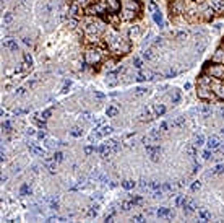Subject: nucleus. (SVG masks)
<instances>
[{"mask_svg":"<svg viewBox=\"0 0 224 223\" xmlns=\"http://www.w3.org/2000/svg\"><path fill=\"white\" fill-rule=\"evenodd\" d=\"M5 2H7V0H5Z\"/></svg>","mask_w":224,"mask_h":223,"instance_id":"obj_58","label":"nucleus"},{"mask_svg":"<svg viewBox=\"0 0 224 223\" xmlns=\"http://www.w3.org/2000/svg\"><path fill=\"white\" fill-rule=\"evenodd\" d=\"M26 134H28V135H34V134H36V132H34L33 129H28V130H26Z\"/></svg>","mask_w":224,"mask_h":223,"instance_id":"obj_53","label":"nucleus"},{"mask_svg":"<svg viewBox=\"0 0 224 223\" xmlns=\"http://www.w3.org/2000/svg\"><path fill=\"white\" fill-rule=\"evenodd\" d=\"M67 24H68L72 29H75L76 26H78V20H76V18H68V20H67Z\"/></svg>","mask_w":224,"mask_h":223,"instance_id":"obj_31","label":"nucleus"},{"mask_svg":"<svg viewBox=\"0 0 224 223\" xmlns=\"http://www.w3.org/2000/svg\"><path fill=\"white\" fill-rule=\"evenodd\" d=\"M133 67L136 70H141L143 69V60H141L140 57H133Z\"/></svg>","mask_w":224,"mask_h":223,"instance_id":"obj_29","label":"nucleus"},{"mask_svg":"<svg viewBox=\"0 0 224 223\" xmlns=\"http://www.w3.org/2000/svg\"><path fill=\"white\" fill-rule=\"evenodd\" d=\"M146 91H148L146 88H143V86H138V88L135 90V95H136V96H141V95H145Z\"/></svg>","mask_w":224,"mask_h":223,"instance_id":"obj_38","label":"nucleus"},{"mask_svg":"<svg viewBox=\"0 0 224 223\" xmlns=\"http://www.w3.org/2000/svg\"><path fill=\"white\" fill-rule=\"evenodd\" d=\"M146 153L150 155L151 161H157V156L161 155V148L159 145H146Z\"/></svg>","mask_w":224,"mask_h":223,"instance_id":"obj_7","label":"nucleus"},{"mask_svg":"<svg viewBox=\"0 0 224 223\" xmlns=\"http://www.w3.org/2000/svg\"><path fill=\"white\" fill-rule=\"evenodd\" d=\"M38 138H41V140H45V132H38Z\"/></svg>","mask_w":224,"mask_h":223,"instance_id":"obj_49","label":"nucleus"},{"mask_svg":"<svg viewBox=\"0 0 224 223\" xmlns=\"http://www.w3.org/2000/svg\"><path fill=\"white\" fill-rule=\"evenodd\" d=\"M93 126H94V130H98V127H102V126H104V117L96 119L94 122H93Z\"/></svg>","mask_w":224,"mask_h":223,"instance_id":"obj_35","label":"nucleus"},{"mask_svg":"<svg viewBox=\"0 0 224 223\" xmlns=\"http://www.w3.org/2000/svg\"><path fill=\"white\" fill-rule=\"evenodd\" d=\"M182 202H184V197H182V195H177V197L174 199V205L179 207V205H182Z\"/></svg>","mask_w":224,"mask_h":223,"instance_id":"obj_39","label":"nucleus"},{"mask_svg":"<svg viewBox=\"0 0 224 223\" xmlns=\"http://www.w3.org/2000/svg\"><path fill=\"white\" fill-rule=\"evenodd\" d=\"M143 220H145L143 215H133V222H143Z\"/></svg>","mask_w":224,"mask_h":223,"instance_id":"obj_47","label":"nucleus"},{"mask_svg":"<svg viewBox=\"0 0 224 223\" xmlns=\"http://www.w3.org/2000/svg\"><path fill=\"white\" fill-rule=\"evenodd\" d=\"M221 143H223V142L219 140L218 135H210V137L206 138V147H208L210 150H213V152L219 148V145H221Z\"/></svg>","mask_w":224,"mask_h":223,"instance_id":"obj_9","label":"nucleus"},{"mask_svg":"<svg viewBox=\"0 0 224 223\" xmlns=\"http://www.w3.org/2000/svg\"><path fill=\"white\" fill-rule=\"evenodd\" d=\"M112 134V127L111 126H102L101 129L98 132H94L93 135L90 137V140L91 142H94V140H99V138H104V137H107V135H111Z\"/></svg>","mask_w":224,"mask_h":223,"instance_id":"obj_6","label":"nucleus"},{"mask_svg":"<svg viewBox=\"0 0 224 223\" xmlns=\"http://www.w3.org/2000/svg\"><path fill=\"white\" fill-rule=\"evenodd\" d=\"M94 152H98V148H94V147H86V148H84V153L86 155H91V153H94Z\"/></svg>","mask_w":224,"mask_h":223,"instance_id":"obj_43","label":"nucleus"},{"mask_svg":"<svg viewBox=\"0 0 224 223\" xmlns=\"http://www.w3.org/2000/svg\"><path fill=\"white\" fill-rule=\"evenodd\" d=\"M159 137H161V130L157 129V130H151L146 137H143V143L146 145H156L157 142H159Z\"/></svg>","mask_w":224,"mask_h":223,"instance_id":"obj_5","label":"nucleus"},{"mask_svg":"<svg viewBox=\"0 0 224 223\" xmlns=\"http://www.w3.org/2000/svg\"><path fill=\"white\" fill-rule=\"evenodd\" d=\"M146 8H148V12H150V13H153V12H156L157 8H159V5H157L154 0H150V3H148V7H146Z\"/></svg>","mask_w":224,"mask_h":223,"instance_id":"obj_26","label":"nucleus"},{"mask_svg":"<svg viewBox=\"0 0 224 223\" xmlns=\"http://www.w3.org/2000/svg\"><path fill=\"white\" fill-rule=\"evenodd\" d=\"M23 59H24V69H31L33 67V57L29 52H24L23 54Z\"/></svg>","mask_w":224,"mask_h":223,"instance_id":"obj_20","label":"nucleus"},{"mask_svg":"<svg viewBox=\"0 0 224 223\" xmlns=\"http://www.w3.org/2000/svg\"><path fill=\"white\" fill-rule=\"evenodd\" d=\"M171 99H172V104H179V103H180V99H182V93H180L179 90H172Z\"/></svg>","mask_w":224,"mask_h":223,"instance_id":"obj_19","label":"nucleus"},{"mask_svg":"<svg viewBox=\"0 0 224 223\" xmlns=\"http://www.w3.org/2000/svg\"><path fill=\"white\" fill-rule=\"evenodd\" d=\"M184 88H185V90H190V88H192V85H190V83H185V86H184Z\"/></svg>","mask_w":224,"mask_h":223,"instance_id":"obj_54","label":"nucleus"},{"mask_svg":"<svg viewBox=\"0 0 224 223\" xmlns=\"http://www.w3.org/2000/svg\"><path fill=\"white\" fill-rule=\"evenodd\" d=\"M51 208L52 210H59V202L54 199H51Z\"/></svg>","mask_w":224,"mask_h":223,"instance_id":"obj_44","label":"nucleus"},{"mask_svg":"<svg viewBox=\"0 0 224 223\" xmlns=\"http://www.w3.org/2000/svg\"><path fill=\"white\" fill-rule=\"evenodd\" d=\"M2 46H3V49H5V51H16V49H18L16 39H5Z\"/></svg>","mask_w":224,"mask_h":223,"instance_id":"obj_12","label":"nucleus"},{"mask_svg":"<svg viewBox=\"0 0 224 223\" xmlns=\"http://www.w3.org/2000/svg\"><path fill=\"white\" fill-rule=\"evenodd\" d=\"M136 2H140V0H136Z\"/></svg>","mask_w":224,"mask_h":223,"instance_id":"obj_57","label":"nucleus"},{"mask_svg":"<svg viewBox=\"0 0 224 223\" xmlns=\"http://www.w3.org/2000/svg\"><path fill=\"white\" fill-rule=\"evenodd\" d=\"M91 177H93V179H101V173L98 171V169H94V171L91 173Z\"/></svg>","mask_w":224,"mask_h":223,"instance_id":"obj_45","label":"nucleus"},{"mask_svg":"<svg viewBox=\"0 0 224 223\" xmlns=\"http://www.w3.org/2000/svg\"><path fill=\"white\" fill-rule=\"evenodd\" d=\"M205 143H206V138H205L203 134H198V135L195 137V140H193V145H195L196 148H198V147H203Z\"/></svg>","mask_w":224,"mask_h":223,"instance_id":"obj_18","label":"nucleus"},{"mask_svg":"<svg viewBox=\"0 0 224 223\" xmlns=\"http://www.w3.org/2000/svg\"><path fill=\"white\" fill-rule=\"evenodd\" d=\"M153 57H154V52H153V49H145V51H143V59H146V60H151Z\"/></svg>","mask_w":224,"mask_h":223,"instance_id":"obj_27","label":"nucleus"},{"mask_svg":"<svg viewBox=\"0 0 224 223\" xmlns=\"http://www.w3.org/2000/svg\"><path fill=\"white\" fill-rule=\"evenodd\" d=\"M198 220L208 222V220H211V213H210L206 208H198Z\"/></svg>","mask_w":224,"mask_h":223,"instance_id":"obj_15","label":"nucleus"},{"mask_svg":"<svg viewBox=\"0 0 224 223\" xmlns=\"http://www.w3.org/2000/svg\"><path fill=\"white\" fill-rule=\"evenodd\" d=\"M94 95H96V98H99V99H102V98H104V95H102L101 91H94Z\"/></svg>","mask_w":224,"mask_h":223,"instance_id":"obj_51","label":"nucleus"},{"mask_svg":"<svg viewBox=\"0 0 224 223\" xmlns=\"http://www.w3.org/2000/svg\"><path fill=\"white\" fill-rule=\"evenodd\" d=\"M98 208H99V205H93L88 210V213H86V217H90V218H93V217H96L98 215Z\"/></svg>","mask_w":224,"mask_h":223,"instance_id":"obj_28","label":"nucleus"},{"mask_svg":"<svg viewBox=\"0 0 224 223\" xmlns=\"http://www.w3.org/2000/svg\"><path fill=\"white\" fill-rule=\"evenodd\" d=\"M136 184H135V181H132V179H125L122 183V187L123 189H127V191H130V189H133Z\"/></svg>","mask_w":224,"mask_h":223,"instance_id":"obj_23","label":"nucleus"},{"mask_svg":"<svg viewBox=\"0 0 224 223\" xmlns=\"http://www.w3.org/2000/svg\"><path fill=\"white\" fill-rule=\"evenodd\" d=\"M24 95V88H18L16 90V96H23Z\"/></svg>","mask_w":224,"mask_h":223,"instance_id":"obj_48","label":"nucleus"},{"mask_svg":"<svg viewBox=\"0 0 224 223\" xmlns=\"http://www.w3.org/2000/svg\"><path fill=\"white\" fill-rule=\"evenodd\" d=\"M83 119H84V120L90 119V112H83Z\"/></svg>","mask_w":224,"mask_h":223,"instance_id":"obj_52","label":"nucleus"},{"mask_svg":"<svg viewBox=\"0 0 224 223\" xmlns=\"http://www.w3.org/2000/svg\"><path fill=\"white\" fill-rule=\"evenodd\" d=\"M221 134H223V135H224V129H223V130H221Z\"/></svg>","mask_w":224,"mask_h":223,"instance_id":"obj_55","label":"nucleus"},{"mask_svg":"<svg viewBox=\"0 0 224 223\" xmlns=\"http://www.w3.org/2000/svg\"><path fill=\"white\" fill-rule=\"evenodd\" d=\"M182 207H184V213H185V215H192V213L195 212V208H196L195 202H193V200H190V199H187V197H184Z\"/></svg>","mask_w":224,"mask_h":223,"instance_id":"obj_8","label":"nucleus"},{"mask_svg":"<svg viewBox=\"0 0 224 223\" xmlns=\"http://www.w3.org/2000/svg\"><path fill=\"white\" fill-rule=\"evenodd\" d=\"M70 135H72V137H81V135H83V129H78V127H76V129H73L72 132H70Z\"/></svg>","mask_w":224,"mask_h":223,"instance_id":"obj_32","label":"nucleus"},{"mask_svg":"<svg viewBox=\"0 0 224 223\" xmlns=\"http://www.w3.org/2000/svg\"><path fill=\"white\" fill-rule=\"evenodd\" d=\"M169 127H171V124H169V122H161V126H159V130H161V132H166Z\"/></svg>","mask_w":224,"mask_h":223,"instance_id":"obj_42","label":"nucleus"},{"mask_svg":"<svg viewBox=\"0 0 224 223\" xmlns=\"http://www.w3.org/2000/svg\"><path fill=\"white\" fill-rule=\"evenodd\" d=\"M52 160L55 161V163H60V161H63V153H62V152H55Z\"/></svg>","mask_w":224,"mask_h":223,"instance_id":"obj_33","label":"nucleus"},{"mask_svg":"<svg viewBox=\"0 0 224 223\" xmlns=\"http://www.w3.org/2000/svg\"><path fill=\"white\" fill-rule=\"evenodd\" d=\"M119 112H120V109H119L117 106H114V104H111V106L106 108V116L107 117H117Z\"/></svg>","mask_w":224,"mask_h":223,"instance_id":"obj_14","label":"nucleus"},{"mask_svg":"<svg viewBox=\"0 0 224 223\" xmlns=\"http://www.w3.org/2000/svg\"><path fill=\"white\" fill-rule=\"evenodd\" d=\"M136 80L138 81H145V80H156V75L153 73V72H150V70H140L138 72V75H136Z\"/></svg>","mask_w":224,"mask_h":223,"instance_id":"obj_10","label":"nucleus"},{"mask_svg":"<svg viewBox=\"0 0 224 223\" xmlns=\"http://www.w3.org/2000/svg\"><path fill=\"white\" fill-rule=\"evenodd\" d=\"M164 112H166V106H164V104H154V106H153V114H154V117H159V116H163Z\"/></svg>","mask_w":224,"mask_h":223,"instance_id":"obj_16","label":"nucleus"},{"mask_svg":"<svg viewBox=\"0 0 224 223\" xmlns=\"http://www.w3.org/2000/svg\"><path fill=\"white\" fill-rule=\"evenodd\" d=\"M211 156H213V150H210V148H206V150L202 153V158H203V160H210Z\"/></svg>","mask_w":224,"mask_h":223,"instance_id":"obj_34","label":"nucleus"},{"mask_svg":"<svg viewBox=\"0 0 224 223\" xmlns=\"http://www.w3.org/2000/svg\"><path fill=\"white\" fill-rule=\"evenodd\" d=\"M13 20H15V15L11 12H7V13H3V24L5 26H8V24H11L13 23Z\"/></svg>","mask_w":224,"mask_h":223,"instance_id":"obj_22","label":"nucleus"},{"mask_svg":"<svg viewBox=\"0 0 224 223\" xmlns=\"http://www.w3.org/2000/svg\"><path fill=\"white\" fill-rule=\"evenodd\" d=\"M114 217H115V212H112V213L106 215V222H112V220H114Z\"/></svg>","mask_w":224,"mask_h":223,"instance_id":"obj_46","label":"nucleus"},{"mask_svg":"<svg viewBox=\"0 0 224 223\" xmlns=\"http://www.w3.org/2000/svg\"><path fill=\"white\" fill-rule=\"evenodd\" d=\"M156 215L159 218H172L174 217V210L171 208H166V207H161V208H157Z\"/></svg>","mask_w":224,"mask_h":223,"instance_id":"obj_11","label":"nucleus"},{"mask_svg":"<svg viewBox=\"0 0 224 223\" xmlns=\"http://www.w3.org/2000/svg\"><path fill=\"white\" fill-rule=\"evenodd\" d=\"M214 174H224V166L223 165H218L216 168H214Z\"/></svg>","mask_w":224,"mask_h":223,"instance_id":"obj_40","label":"nucleus"},{"mask_svg":"<svg viewBox=\"0 0 224 223\" xmlns=\"http://www.w3.org/2000/svg\"><path fill=\"white\" fill-rule=\"evenodd\" d=\"M153 20H154V23H156L159 28H163V26H164L163 13H161V10H159V8H157L156 12H153Z\"/></svg>","mask_w":224,"mask_h":223,"instance_id":"obj_13","label":"nucleus"},{"mask_svg":"<svg viewBox=\"0 0 224 223\" xmlns=\"http://www.w3.org/2000/svg\"><path fill=\"white\" fill-rule=\"evenodd\" d=\"M185 124V117H175V119L171 122V127L172 129H179V127H182Z\"/></svg>","mask_w":224,"mask_h":223,"instance_id":"obj_21","label":"nucleus"},{"mask_svg":"<svg viewBox=\"0 0 224 223\" xmlns=\"http://www.w3.org/2000/svg\"><path fill=\"white\" fill-rule=\"evenodd\" d=\"M200 187H202V183H200V181H193V184L190 186L192 192H196V191H200Z\"/></svg>","mask_w":224,"mask_h":223,"instance_id":"obj_36","label":"nucleus"},{"mask_svg":"<svg viewBox=\"0 0 224 223\" xmlns=\"http://www.w3.org/2000/svg\"><path fill=\"white\" fill-rule=\"evenodd\" d=\"M140 33H141V29H140V26H138V24L130 26V29H128V36H130V38H138V36H140Z\"/></svg>","mask_w":224,"mask_h":223,"instance_id":"obj_17","label":"nucleus"},{"mask_svg":"<svg viewBox=\"0 0 224 223\" xmlns=\"http://www.w3.org/2000/svg\"><path fill=\"white\" fill-rule=\"evenodd\" d=\"M200 112H203V114H210V112H211V108H210L208 104H205V106L200 108Z\"/></svg>","mask_w":224,"mask_h":223,"instance_id":"obj_41","label":"nucleus"},{"mask_svg":"<svg viewBox=\"0 0 224 223\" xmlns=\"http://www.w3.org/2000/svg\"><path fill=\"white\" fill-rule=\"evenodd\" d=\"M140 12V3L133 0V2H127L125 3V8H123V20H133L136 17V13Z\"/></svg>","mask_w":224,"mask_h":223,"instance_id":"obj_4","label":"nucleus"},{"mask_svg":"<svg viewBox=\"0 0 224 223\" xmlns=\"http://www.w3.org/2000/svg\"><path fill=\"white\" fill-rule=\"evenodd\" d=\"M218 152H219V153H221V155H224V143H221V145H219Z\"/></svg>","mask_w":224,"mask_h":223,"instance_id":"obj_50","label":"nucleus"},{"mask_svg":"<svg viewBox=\"0 0 224 223\" xmlns=\"http://www.w3.org/2000/svg\"><path fill=\"white\" fill-rule=\"evenodd\" d=\"M52 112H54L52 109H45L44 112H41V120H47L52 116Z\"/></svg>","mask_w":224,"mask_h":223,"instance_id":"obj_30","label":"nucleus"},{"mask_svg":"<svg viewBox=\"0 0 224 223\" xmlns=\"http://www.w3.org/2000/svg\"><path fill=\"white\" fill-rule=\"evenodd\" d=\"M187 153H188V156H192V158H195L196 156V147L195 145H187Z\"/></svg>","mask_w":224,"mask_h":223,"instance_id":"obj_24","label":"nucleus"},{"mask_svg":"<svg viewBox=\"0 0 224 223\" xmlns=\"http://www.w3.org/2000/svg\"><path fill=\"white\" fill-rule=\"evenodd\" d=\"M196 96L200 98L202 101H205V103L218 101L216 95H214L213 90H211V86H206V85H196Z\"/></svg>","mask_w":224,"mask_h":223,"instance_id":"obj_2","label":"nucleus"},{"mask_svg":"<svg viewBox=\"0 0 224 223\" xmlns=\"http://www.w3.org/2000/svg\"><path fill=\"white\" fill-rule=\"evenodd\" d=\"M223 46H224V41H223Z\"/></svg>","mask_w":224,"mask_h":223,"instance_id":"obj_56","label":"nucleus"},{"mask_svg":"<svg viewBox=\"0 0 224 223\" xmlns=\"http://www.w3.org/2000/svg\"><path fill=\"white\" fill-rule=\"evenodd\" d=\"M2 129H3L5 132H8L11 129V122L10 120H3V122H2Z\"/></svg>","mask_w":224,"mask_h":223,"instance_id":"obj_37","label":"nucleus"},{"mask_svg":"<svg viewBox=\"0 0 224 223\" xmlns=\"http://www.w3.org/2000/svg\"><path fill=\"white\" fill-rule=\"evenodd\" d=\"M210 77L213 78H223L224 77V64H218V62H206L205 64V70Z\"/></svg>","mask_w":224,"mask_h":223,"instance_id":"obj_3","label":"nucleus"},{"mask_svg":"<svg viewBox=\"0 0 224 223\" xmlns=\"http://www.w3.org/2000/svg\"><path fill=\"white\" fill-rule=\"evenodd\" d=\"M104 56H106V51H101V49H94V47H90L88 51L84 52V62L88 64V65H98V64L102 62V59H104Z\"/></svg>","mask_w":224,"mask_h":223,"instance_id":"obj_1","label":"nucleus"},{"mask_svg":"<svg viewBox=\"0 0 224 223\" xmlns=\"http://www.w3.org/2000/svg\"><path fill=\"white\" fill-rule=\"evenodd\" d=\"M31 192H33V191H31V187H29L28 184H23L21 189H20V194L21 195H31Z\"/></svg>","mask_w":224,"mask_h":223,"instance_id":"obj_25","label":"nucleus"}]
</instances>
